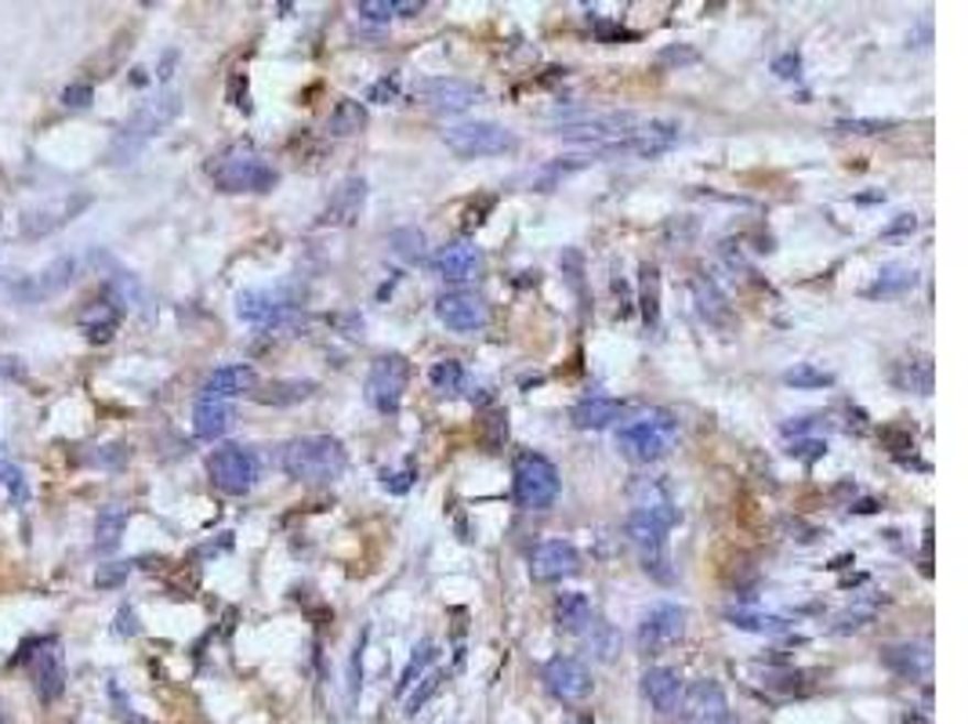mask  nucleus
Instances as JSON below:
<instances>
[{"label":"nucleus","mask_w":968,"mask_h":724,"mask_svg":"<svg viewBox=\"0 0 968 724\" xmlns=\"http://www.w3.org/2000/svg\"><path fill=\"white\" fill-rule=\"evenodd\" d=\"M432 268L446 283H471L482 272V254L471 243H446L432 257Z\"/></svg>","instance_id":"nucleus-21"},{"label":"nucleus","mask_w":968,"mask_h":724,"mask_svg":"<svg viewBox=\"0 0 968 724\" xmlns=\"http://www.w3.org/2000/svg\"><path fill=\"white\" fill-rule=\"evenodd\" d=\"M428 384L436 392H443V395H450V392H461V384H465V366L457 359H439L436 366L428 370Z\"/></svg>","instance_id":"nucleus-41"},{"label":"nucleus","mask_w":968,"mask_h":724,"mask_svg":"<svg viewBox=\"0 0 968 724\" xmlns=\"http://www.w3.org/2000/svg\"><path fill=\"white\" fill-rule=\"evenodd\" d=\"M678 710L693 724H726V717H729V703H726L722 684L711 681V678H704L697 684H689V689H682Z\"/></svg>","instance_id":"nucleus-16"},{"label":"nucleus","mask_w":968,"mask_h":724,"mask_svg":"<svg viewBox=\"0 0 968 724\" xmlns=\"http://www.w3.org/2000/svg\"><path fill=\"white\" fill-rule=\"evenodd\" d=\"M784 384H791V388H802V392H813V388H830L835 384V373L830 370H820L816 362H798V366H791L784 373Z\"/></svg>","instance_id":"nucleus-40"},{"label":"nucleus","mask_w":968,"mask_h":724,"mask_svg":"<svg viewBox=\"0 0 968 724\" xmlns=\"http://www.w3.org/2000/svg\"><path fill=\"white\" fill-rule=\"evenodd\" d=\"M207 178L221 193H269L280 182V174L251 142H232L210 156Z\"/></svg>","instance_id":"nucleus-1"},{"label":"nucleus","mask_w":968,"mask_h":724,"mask_svg":"<svg viewBox=\"0 0 968 724\" xmlns=\"http://www.w3.org/2000/svg\"><path fill=\"white\" fill-rule=\"evenodd\" d=\"M824 453H827V442H820V439H802L791 446V457H802V460H816Z\"/></svg>","instance_id":"nucleus-53"},{"label":"nucleus","mask_w":968,"mask_h":724,"mask_svg":"<svg viewBox=\"0 0 968 724\" xmlns=\"http://www.w3.org/2000/svg\"><path fill=\"white\" fill-rule=\"evenodd\" d=\"M182 112V95L178 91H164V95H156L153 102H145V106H139L131 112V120L123 123V128L117 131V139H113V145H109V153H106V160L113 167H128V164H134V160H139V153L156 139L160 131L167 128L171 120H175Z\"/></svg>","instance_id":"nucleus-2"},{"label":"nucleus","mask_w":968,"mask_h":724,"mask_svg":"<svg viewBox=\"0 0 968 724\" xmlns=\"http://www.w3.org/2000/svg\"><path fill=\"white\" fill-rule=\"evenodd\" d=\"M443 145L450 149L454 156H461V160H479V156L515 153L519 139H515V131L504 128V123L465 120V123H450V128L443 131Z\"/></svg>","instance_id":"nucleus-5"},{"label":"nucleus","mask_w":968,"mask_h":724,"mask_svg":"<svg viewBox=\"0 0 968 724\" xmlns=\"http://www.w3.org/2000/svg\"><path fill=\"white\" fill-rule=\"evenodd\" d=\"M642 695L656 714H675L682 703V678L667 667H650L642 673Z\"/></svg>","instance_id":"nucleus-24"},{"label":"nucleus","mask_w":968,"mask_h":724,"mask_svg":"<svg viewBox=\"0 0 968 724\" xmlns=\"http://www.w3.org/2000/svg\"><path fill=\"white\" fill-rule=\"evenodd\" d=\"M406 384H411V362L403 355H381L367 373V403L384 417L400 414Z\"/></svg>","instance_id":"nucleus-7"},{"label":"nucleus","mask_w":968,"mask_h":724,"mask_svg":"<svg viewBox=\"0 0 968 724\" xmlns=\"http://www.w3.org/2000/svg\"><path fill=\"white\" fill-rule=\"evenodd\" d=\"M232 428V406L215 403V398H196L193 409V431L200 439H221Z\"/></svg>","instance_id":"nucleus-31"},{"label":"nucleus","mask_w":968,"mask_h":724,"mask_svg":"<svg viewBox=\"0 0 968 724\" xmlns=\"http://www.w3.org/2000/svg\"><path fill=\"white\" fill-rule=\"evenodd\" d=\"M95 98V87L91 84H69L66 91H62V106L69 109H88Z\"/></svg>","instance_id":"nucleus-49"},{"label":"nucleus","mask_w":968,"mask_h":724,"mask_svg":"<svg viewBox=\"0 0 968 724\" xmlns=\"http://www.w3.org/2000/svg\"><path fill=\"white\" fill-rule=\"evenodd\" d=\"M439 684H443V673H439V670H436V673H425V678H421V689H414L411 699H406V717H414L417 710L425 706L428 699L439 692Z\"/></svg>","instance_id":"nucleus-46"},{"label":"nucleus","mask_w":968,"mask_h":724,"mask_svg":"<svg viewBox=\"0 0 968 724\" xmlns=\"http://www.w3.org/2000/svg\"><path fill=\"white\" fill-rule=\"evenodd\" d=\"M482 98H487V91L461 77H432L414 87V102L436 112H465L471 106H479Z\"/></svg>","instance_id":"nucleus-10"},{"label":"nucleus","mask_w":968,"mask_h":724,"mask_svg":"<svg viewBox=\"0 0 968 724\" xmlns=\"http://www.w3.org/2000/svg\"><path fill=\"white\" fill-rule=\"evenodd\" d=\"M313 392H316L313 381H280L272 384L269 392H254V398L265 406H287V403H302V398H308Z\"/></svg>","instance_id":"nucleus-39"},{"label":"nucleus","mask_w":968,"mask_h":724,"mask_svg":"<svg viewBox=\"0 0 968 724\" xmlns=\"http://www.w3.org/2000/svg\"><path fill=\"white\" fill-rule=\"evenodd\" d=\"M400 95V77H384V80H378L374 87H370V102H392V98Z\"/></svg>","instance_id":"nucleus-51"},{"label":"nucleus","mask_w":968,"mask_h":724,"mask_svg":"<svg viewBox=\"0 0 968 724\" xmlns=\"http://www.w3.org/2000/svg\"><path fill=\"white\" fill-rule=\"evenodd\" d=\"M726 619L733 623L737 630H751V634H787L791 630V623L784 616L754 613V608H726Z\"/></svg>","instance_id":"nucleus-36"},{"label":"nucleus","mask_w":968,"mask_h":724,"mask_svg":"<svg viewBox=\"0 0 968 724\" xmlns=\"http://www.w3.org/2000/svg\"><path fill=\"white\" fill-rule=\"evenodd\" d=\"M207 474L221 493L243 496L258 482V457L243 446H221L207 457Z\"/></svg>","instance_id":"nucleus-9"},{"label":"nucleus","mask_w":968,"mask_h":724,"mask_svg":"<svg viewBox=\"0 0 968 724\" xmlns=\"http://www.w3.org/2000/svg\"><path fill=\"white\" fill-rule=\"evenodd\" d=\"M236 316L251 322V327H283L294 316V305L272 290H243L236 297Z\"/></svg>","instance_id":"nucleus-17"},{"label":"nucleus","mask_w":968,"mask_h":724,"mask_svg":"<svg viewBox=\"0 0 968 724\" xmlns=\"http://www.w3.org/2000/svg\"><path fill=\"white\" fill-rule=\"evenodd\" d=\"M363 128H367V109L363 102H356V98H341V102L330 109L327 117L330 139H352V134H359Z\"/></svg>","instance_id":"nucleus-32"},{"label":"nucleus","mask_w":968,"mask_h":724,"mask_svg":"<svg viewBox=\"0 0 968 724\" xmlns=\"http://www.w3.org/2000/svg\"><path fill=\"white\" fill-rule=\"evenodd\" d=\"M639 308H642L645 327L661 322V268L656 265L639 268Z\"/></svg>","instance_id":"nucleus-34"},{"label":"nucleus","mask_w":968,"mask_h":724,"mask_svg":"<svg viewBox=\"0 0 968 724\" xmlns=\"http://www.w3.org/2000/svg\"><path fill=\"white\" fill-rule=\"evenodd\" d=\"M436 316H439V322L446 330H454V333H476V330H482L490 322V308H487V301H482L479 294H471V290H450V294H443L439 301H436Z\"/></svg>","instance_id":"nucleus-13"},{"label":"nucleus","mask_w":968,"mask_h":724,"mask_svg":"<svg viewBox=\"0 0 968 724\" xmlns=\"http://www.w3.org/2000/svg\"><path fill=\"white\" fill-rule=\"evenodd\" d=\"M914 229H917V218H914V215H900L896 221L881 229V235H907V232H914Z\"/></svg>","instance_id":"nucleus-54"},{"label":"nucleus","mask_w":968,"mask_h":724,"mask_svg":"<svg viewBox=\"0 0 968 724\" xmlns=\"http://www.w3.org/2000/svg\"><path fill=\"white\" fill-rule=\"evenodd\" d=\"M120 322H123V301L113 290H102V297H95V301L80 311L77 330L88 337L91 344H109L113 333L120 330Z\"/></svg>","instance_id":"nucleus-18"},{"label":"nucleus","mask_w":968,"mask_h":724,"mask_svg":"<svg viewBox=\"0 0 968 724\" xmlns=\"http://www.w3.org/2000/svg\"><path fill=\"white\" fill-rule=\"evenodd\" d=\"M874 619V608H849V613H841L835 619V634H849V630H860L867 627V623Z\"/></svg>","instance_id":"nucleus-48"},{"label":"nucleus","mask_w":968,"mask_h":724,"mask_svg":"<svg viewBox=\"0 0 968 724\" xmlns=\"http://www.w3.org/2000/svg\"><path fill=\"white\" fill-rule=\"evenodd\" d=\"M881 659H885V667H892L900 673V678H925L928 670H933V652H928V645H889L885 652H881Z\"/></svg>","instance_id":"nucleus-29"},{"label":"nucleus","mask_w":968,"mask_h":724,"mask_svg":"<svg viewBox=\"0 0 968 724\" xmlns=\"http://www.w3.org/2000/svg\"><path fill=\"white\" fill-rule=\"evenodd\" d=\"M389 246L406 261H421V257H425L428 240H425V232H417V229H400V232L389 235Z\"/></svg>","instance_id":"nucleus-44"},{"label":"nucleus","mask_w":968,"mask_h":724,"mask_svg":"<svg viewBox=\"0 0 968 724\" xmlns=\"http://www.w3.org/2000/svg\"><path fill=\"white\" fill-rule=\"evenodd\" d=\"M512 479H515V504L523 511H548L558 501V485L563 482H558V471L548 457L519 453Z\"/></svg>","instance_id":"nucleus-6"},{"label":"nucleus","mask_w":968,"mask_h":724,"mask_svg":"<svg viewBox=\"0 0 968 724\" xmlns=\"http://www.w3.org/2000/svg\"><path fill=\"white\" fill-rule=\"evenodd\" d=\"M675 145H678V123H672V120H639L635 128L628 131L620 153H635V156L653 160V156L672 153Z\"/></svg>","instance_id":"nucleus-19"},{"label":"nucleus","mask_w":968,"mask_h":724,"mask_svg":"<svg viewBox=\"0 0 968 724\" xmlns=\"http://www.w3.org/2000/svg\"><path fill=\"white\" fill-rule=\"evenodd\" d=\"M73 279H77V261H73L69 254H62L55 261H47V265L36 272V276L30 279V286H26V294H30V301H44V297H55V294L66 290Z\"/></svg>","instance_id":"nucleus-25"},{"label":"nucleus","mask_w":968,"mask_h":724,"mask_svg":"<svg viewBox=\"0 0 968 724\" xmlns=\"http://www.w3.org/2000/svg\"><path fill=\"white\" fill-rule=\"evenodd\" d=\"M682 634H686V608L675 605V602L653 605L639 623V652L661 656L664 648H672L675 641H682Z\"/></svg>","instance_id":"nucleus-11"},{"label":"nucleus","mask_w":968,"mask_h":724,"mask_svg":"<svg viewBox=\"0 0 968 724\" xmlns=\"http://www.w3.org/2000/svg\"><path fill=\"white\" fill-rule=\"evenodd\" d=\"M620 417H624V403H620V398H610V395H591V398H585V403H577L574 414H569L574 428H580V431H602Z\"/></svg>","instance_id":"nucleus-26"},{"label":"nucleus","mask_w":968,"mask_h":724,"mask_svg":"<svg viewBox=\"0 0 968 724\" xmlns=\"http://www.w3.org/2000/svg\"><path fill=\"white\" fill-rule=\"evenodd\" d=\"M363 196H367L363 178H349L334 193L330 207L323 210V224H352L359 218V210H363Z\"/></svg>","instance_id":"nucleus-30"},{"label":"nucleus","mask_w":968,"mask_h":724,"mask_svg":"<svg viewBox=\"0 0 968 724\" xmlns=\"http://www.w3.org/2000/svg\"><path fill=\"white\" fill-rule=\"evenodd\" d=\"M258 388V373L243 362H232V366H218L210 377L204 381L200 398H215V403H229L236 395H251Z\"/></svg>","instance_id":"nucleus-22"},{"label":"nucleus","mask_w":968,"mask_h":724,"mask_svg":"<svg viewBox=\"0 0 968 724\" xmlns=\"http://www.w3.org/2000/svg\"><path fill=\"white\" fill-rule=\"evenodd\" d=\"M0 485L8 490L11 504H15V507H26L30 504V479L22 474L19 464H11V460H0Z\"/></svg>","instance_id":"nucleus-43"},{"label":"nucleus","mask_w":968,"mask_h":724,"mask_svg":"<svg viewBox=\"0 0 968 724\" xmlns=\"http://www.w3.org/2000/svg\"><path fill=\"white\" fill-rule=\"evenodd\" d=\"M30 673H33V689L41 695V703H55V699H62V692H66V659H62V648L55 641H44L41 652H33Z\"/></svg>","instance_id":"nucleus-20"},{"label":"nucleus","mask_w":968,"mask_h":724,"mask_svg":"<svg viewBox=\"0 0 968 724\" xmlns=\"http://www.w3.org/2000/svg\"><path fill=\"white\" fill-rule=\"evenodd\" d=\"M113 630H117V634H123V638H131V634L139 630V627H134V613H131L128 605L120 608V616H117V623H113Z\"/></svg>","instance_id":"nucleus-55"},{"label":"nucleus","mask_w":968,"mask_h":724,"mask_svg":"<svg viewBox=\"0 0 968 724\" xmlns=\"http://www.w3.org/2000/svg\"><path fill=\"white\" fill-rule=\"evenodd\" d=\"M678 446V420L667 409H645V414L620 424L617 449L631 464H656Z\"/></svg>","instance_id":"nucleus-4"},{"label":"nucleus","mask_w":968,"mask_h":724,"mask_svg":"<svg viewBox=\"0 0 968 724\" xmlns=\"http://www.w3.org/2000/svg\"><path fill=\"white\" fill-rule=\"evenodd\" d=\"M889 123L885 120H841L838 123V131H846V134H874V131H885Z\"/></svg>","instance_id":"nucleus-52"},{"label":"nucleus","mask_w":968,"mask_h":724,"mask_svg":"<svg viewBox=\"0 0 968 724\" xmlns=\"http://www.w3.org/2000/svg\"><path fill=\"white\" fill-rule=\"evenodd\" d=\"M356 11L367 22H389L400 15V4H392V0H363V4H356Z\"/></svg>","instance_id":"nucleus-47"},{"label":"nucleus","mask_w":968,"mask_h":724,"mask_svg":"<svg viewBox=\"0 0 968 724\" xmlns=\"http://www.w3.org/2000/svg\"><path fill=\"white\" fill-rule=\"evenodd\" d=\"M544 689H548L558 703H585L591 695L595 681L591 670L574 656H555L544 663Z\"/></svg>","instance_id":"nucleus-12"},{"label":"nucleus","mask_w":968,"mask_h":724,"mask_svg":"<svg viewBox=\"0 0 968 724\" xmlns=\"http://www.w3.org/2000/svg\"><path fill=\"white\" fill-rule=\"evenodd\" d=\"M123 529H128V507L109 504L98 511L95 518V551H113V547L123 540Z\"/></svg>","instance_id":"nucleus-33"},{"label":"nucleus","mask_w":968,"mask_h":724,"mask_svg":"<svg viewBox=\"0 0 968 724\" xmlns=\"http://www.w3.org/2000/svg\"><path fill=\"white\" fill-rule=\"evenodd\" d=\"M628 540L639 551L642 569L650 572L653 580H661V583H672L675 580L672 555H667V529L661 526V522H653V518L635 515V511H631V518H628Z\"/></svg>","instance_id":"nucleus-8"},{"label":"nucleus","mask_w":968,"mask_h":724,"mask_svg":"<svg viewBox=\"0 0 968 724\" xmlns=\"http://www.w3.org/2000/svg\"><path fill=\"white\" fill-rule=\"evenodd\" d=\"M776 73L780 77H798V55H784L776 62Z\"/></svg>","instance_id":"nucleus-57"},{"label":"nucleus","mask_w":968,"mask_h":724,"mask_svg":"<svg viewBox=\"0 0 968 724\" xmlns=\"http://www.w3.org/2000/svg\"><path fill=\"white\" fill-rule=\"evenodd\" d=\"M128 572H131V561H106V566L95 569V586L98 591H113V586L128 580Z\"/></svg>","instance_id":"nucleus-45"},{"label":"nucleus","mask_w":968,"mask_h":724,"mask_svg":"<svg viewBox=\"0 0 968 724\" xmlns=\"http://www.w3.org/2000/svg\"><path fill=\"white\" fill-rule=\"evenodd\" d=\"M345 468H349V453L334 435H302V439H291L283 446V471L294 482L327 485L341 479Z\"/></svg>","instance_id":"nucleus-3"},{"label":"nucleus","mask_w":968,"mask_h":724,"mask_svg":"<svg viewBox=\"0 0 968 724\" xmlns=\"http://www.w3.org/2000/svg\"><path fill=\"white\" fill-rule=\"evenodd\" d=\"M631 501H635V515H645V518L661 522L664 529H672L675 522H678V507L672 501V493H667V485H661L656 479L635 482V490H631Z\"/></svg>","instance_id":"nucleus-23"},{"label":"nucleus","mask_w":968,"mask_h":724,"mask_svg":"<svg viewBox=\"0 0 968 724\" xmlns=\"http://www.w3.org/2000/svg\"><path fill=\"white\" fill-rule=\"evenodd\" d=\"M432 659H436V645H432V641H421V648H414L411 663H406V670H403L400 684H395V692H400V695L411 692L414 684H417V678H425V667L432 663Z\"/></svg>","instance_id":"nucleus-42"},{"label":"nucleus","mask_w":968,"mask_h":724,"mask_svg":"<svg viewBox=\"0 0 968 724\" xmlns=\"http://www.w3.org/2000/svg\"><path fill=\"white\" fill-rule=\"evenodd\" d=\"M585 638H588V645H591L595 659H602V663H613L617 652H620V634L610 627V623L595 616V623L585 630Z\"/></svg>","instance_id":"nucleus-38"},{"label":"nucleus","mask_w":968,"mask_h":724,"mask_svg":"<svg viewBox=\"0 0 968 724\" xmlns=\"http://www.w3.org/2000/svg\"><path fill=\"white\" fill-rule=\"evenodd\" d=\"M693 297H697V308H700V316L707 319V322H726L729 319V301L722 297V290H718V286L707 279V276H693Z\"/></svg>","instance_id":"nucleus-37"},{"label":"nucleus","mask_w":968,"mask_h":724,"mask_svg":"<svg viewBox=\"0 0 968 724\" xmlns=\"http://www.w3.org/2000/svg\"><path fill=\"white\" fill-rule=\"evenodd\" d=\"M599 36H602V41H613V36H620V41L628 36V41H631L635 33L624 30V26H617V22H613V26H610V22H599Z\"/></svg>","instance_id":"nucleus-56"},{"label":"nucleus","mask_w":968,"mask_h":724,"mask_svg":"<svg viewBox=\"0 0 968 724\" xmlns=\"http://www.w3.org/2000/svg\"><path fill=\"white\" fill-rule=\"evenodd\" d=\"M914 283H917V272L911 265H903V261H892V265L878 272V279L867 294L871 297H900V294H907Z\"/></svg>","instance_id":"nucleus-35"},{"label":"nucleus","mask_w":968,"mask_h":724,"mask_svg":"<svg viewBox=\"0 0 968 724\" xmlns=\"http://www.w3.org/2000/svg\"><path fill=\"white\" fill-rule=\"evenodd\" d=\"M26 377V362L19 355H0V384H15Z\"/></svg>","instance_id":"nucleus-50"},{"label":"nucleus","mask_w":968,"mask_h":724,"mask_svg":"<svg viewBox=\"0 0 968 724\" xmlns=\"http://www.w3.org/2000/svg\"><path fill=\"white\" fill-rule=\"evenodd\" d=\"M580 572V551L569 540H544L530 555V577L537 583H558Z\"/></svg>","instance_id":"nucleus-14"},{"label":"nucleus","mask_w":968,"mask_h":724,"mask_svg":"<svg viewBox=\"0 0 968 724\" xmlns=\"http://www.w3.org/2000/svg\"><path fill=\"white\" fill-rule=\"evenodd\" d=\"M555 623H558V630H566V634H585L591 623H595L591 597L580 594V591L558 594V602H555Z\"/></svg>","instance_id":"nucleus-28"},{"label":"nucleus","mask_w":968,"mask_h":724,"mask_svg":"<svg viewBox=\"0 0 968 724\" xmlns=\"http://www.w3.org/2000/svg\"><path fill=\"white\" fill-rule=\"evenodd\" d=\"M892 384L900 392H914V395H933L936 388V366L933 355H907L892 366Z\"/></svg>","instance_id":"nucleus-27"},{"label":"nucleus","mask_w":968,"mask_h":724,"mask_svg":"<svg viewBox=\"0 0 968 724\" xmlns=\"http://www.w3.org/2000/svg\"><path fill=\"white\" fill-rule=\"evenodd\" d=\"M88 204H91V196L77 193V196H66V199H52V204L30 207L26 215H22V235H30V240H41V235L62 229V224H69Z\"/></svg>","instance_id":"nucleus-15"},{"label":"nucleus","mask_w":968,"mask_h":724,"mask_svg":"<svg viewBox=\"0 0 968 724\" xmlns=\"http://www.w3.org/2000/svg\"><path fill=\"white\" fill-rule=\"evenodd\" d=\"M0 460H4V457H0Z\"/></svg>","instance_id":"nucleus-58"}]
</instances>
